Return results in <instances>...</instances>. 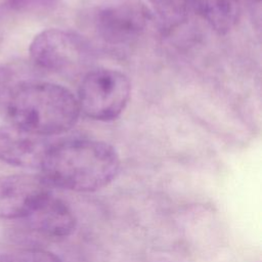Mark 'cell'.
Wrapping results in <instances>:
<instances>
[{"instance_id":"1","label":"cell","mask_w":262,"mask_h":262,"mask_svg":"<svg viewBox=\"0 0 262 262\" xmlns=\"http://www.w3.org/2000/svg\"><path fill=\"white\" fill-rule=\"evenodd\" d=\"M120 168L114 146L87 138L51 143L39 167L49 185L79 192L103 188L116 179Z\"/></svg>"},{"instance_id":"2","label":"cell","mask_w":262,"mask_h":262,"mask_svg":"<svg viewBox=\"0 0 262 262\" xmlns=\"http://www.w3.org/2000/svg\"><path fill=\"white\" fill-rule=\"evenodd\" d=\"M6 108L11 125L41 137L68 132L80 116L77 97L51 82L18 83L7 98Z\"/></svg>"},{"instance_id":"3","label":"cell","mask_w":262,"mask_h":262,"mask_svg":"<svg viewBox=\"0 0 262 262\" xmlns=\"http://www.w3.org/2000/svg\"><path fill=\"white\" fill-rule=\"evenodd\" d=\"M131 95L128 77L117 70L96 69L82 79L78 90L80 112L96 121L117 119L126 108Z\"/></svg>"},{"instance_id":"4","label":"cell","mask_w":262,"mask_h":262,"mask_svg":"<svg viewBox=\"0 0 262 262\" xmlns=\"http://www.w3.org/2000/svg\"><path fill=\"white\" fill-rule=\"evenodd\" d=\"M29 52L39 68L63 74L81 70L91 58L89 44L80 35L61 29H48L36 35Z\"/></svg>"},{"instance_id":"5","label":"cell","mask_w":262,"mask_h":262,"mask_svg":"<svg viewBox=\"0 0 262 262\" xmlns=\"http://www.w3.org/2000/svg\"><path fill=\"white\" fill-rule=\"evenodd\" d=\"M152 19L143 3L126 1L100 8L94 16L98 36L112 45H123L138 38Z\"/></svg>"},{"instance_id":"6","label":"cell","mask_w":262,"mask_h":262,"mask_svg":"<svg viewBox=\"0 0 262 262\" xmlns=\"http://www.w3.org/2000/svg\"><path fill=\"white\" fill-rule=\"evenodd\" d=\"M49 186L42 176H0V219H24L51 192Z\"/></svg>"},{"instance_id":"7","label":"cell","mask_w":262,"mask_h":262,"mask_svg":"<svg viewBox=\"0 0 262 262\" xmlns=\"http://www.w3.org/2000/svg\"><path fill=\"white\" fill-rule=\"evenodd\" d=\"M50 144L45 137L14 125L0 126V162L24 168H39Z\"/></svg>"},{"instance_id":"8","label":"cell","mask_w":262,"mask_h":262,"mask_svg":"<svg viewBox=\"0 0 262 262\" xmlns=\"http://www.w3.org/2000/svg\"><path fill=\"white\" fill-rule=\"evenodd\" d=\"M24 219L32 230L50 238L67 237L76 227L73 210L66 202L55 198L51 192Z\"/></svg>"},{"instance_id":"9","label":"cell","mask_w":262,"mask_h":262,"mask_svg":"<svg viewBox=\"0 0 262 262\" xmlns=\"http://www.w3.org/2000/svg\"><path fill=\"white\" fill-rule=\"evenodd\" d=\"M187 2L189 7L218 34H227L238 23L239 0H187Z\"/></svg>"},{"instance_id":"10","label":"cell","mask_w":262,"mask_h":262,"mask_svg":"<svg viewBox=\"0 0 262 262\" xmlns=\"http://www.w3.org/2000/svg\"><path fill=\"white\" fill-rule=\"evenodd\" d=\"M163 29L171 30L181 26L188 15L187 0H148Z\"/></svg>"},{"instance_id":"11","label":"cell","mask_w":262,"mask_h":262,"mask_svg":"<svg viewBox=\"0 0 262 262\" xmlns=\"http://www.w3.org/2000/svg\"><path fill=\"white\" fill-rule=\"evenodd\" d=\"M0 262H62L54 253L37 248L19 249L0 256Z\"/></svg>"},{"instance_id":"12","label":"cell","mask_w":262,"mask_h":262,"mask_svg":"<svg viewBox=\"0 0 262 262\" xmlns=\"http://www.w3.org/2000/svg\"><path fill=\"white\" fill-rule=\"evenodd\" d=\"M52 3L53 0H6L5 5L11 10L27 11L48 7Z\"/></svg>"},{"instance_id":"13","label":"cell","mask_w":262,"mask_h":262,"mask_svg":"<svg viewBox=\"0 0 262 262\" xmlns=\"http://www.w3.org/2000/svg\"><path fill=\"white\" fill-rule=\"evenodd\" d=\"M17 84L14 83V74L11 69L0 66V102L7 101L8 96Z\"/></svg>"}]
</instances>
